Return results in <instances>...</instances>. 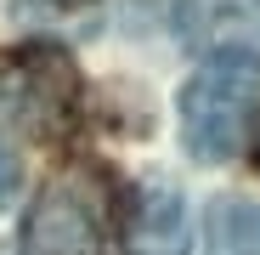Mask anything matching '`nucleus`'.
Masks as SVG:
<instances>
[{
	"label": "nucleus",
	"instance_id": "1",
	"mask_svg": "<svg viewBox=\"0 0 260 255\" xmlns=\"http://www.w3.org/2000/svg\"><path fill=\"white\" fill-rule=\"evenodd\" d=\"M181 114V142L198 164H226L243 153L249 125L260 114V51L232 46V51H209L176 97Z\"/></svg>",
	"mask_w": 260,
	"mask_h": 255
},
{
	"label": "nucleus",
	"instance_id": "2",
	"mask_svg": "<svg viewBox=\"0 0 260 255\" xmlns=\"http://www.w3.org/2000/svg\"><path fill=\"white\" fill-rule=\"evenodd\" d=\"M85 85L57 40H34L0 63V131L23 142H62L79 119Z\"/></svg>",
	"mask_w": 260,
	"mask_h": 255
},
{
	"label": "nucleus",
	"instance_id": "3",
	"mask_svg": "<svg viewBox=\"0 0 260 255\" xmlns=\"http://www.w3.org/2000/svg\"><path fill=\"white\" fill-rule=\"evenodd\" d=\"M108 238H113L108 182L96 170H62L23 216L12 255H108Z\"/></svg>",
	"mask_w": 260,
	"mask_h": 255
},
{
	"label": "nucleus",
	"instance_id": "4",
	"mask_svg": "<svg viewBox=\"0 0 260 255\" xmlns=\"http://www.w3.org/2000/svg\"><path fill=\"white\" fill-rule=\"evenodd\" d=\"M187 199L170 176H142L124 204V255H187Z\"/></svg>",
	"mask_w": 260,
	"mask_h": 255
},
{
	"label": "nucleus",
	"instance_id": "5",
	"mask_svg": "<svg viewBox=\"0 0 260 255\" xmlns=\"http://www.w3.org/2000/svg\"><path fill=\"white\" fill-rule=\"evenodd\" d=\"M176 29L187 46L204 51H232L249 34H260V0H181Z\"/></svg>",
	"mask_w": 260,
	"mask_h": 255
},
{
	"label": "nucleus",
	"instance_id": "6",
	"mask_svg": "<svg viewBox=\"0 0 260 255\" xmlns=\"http://www.w3.org/2000/svg\"><path fill=\"white\" fill-rule=\"evenodd\" d=\"M204 255H260V204L254 199H215L204 216Z\"/></svg>",
	"mask_w": 260,
	"mask_h": 255
},
{
	"label": "nucleus",
	"instance_id": "7",
	"mask_svg": "<svg viewBox=\"0 0 260 255\" xmlns=\"http://www.w3.org/2000/svg\"><path fill=\"white\" fill-rule=\"evenodd\" d=\"M96 0H17V17H46V23H57V17H74V12H91Z\"/></svg>",
	"mask_w": 260,
	"mask_h": 255
},
{
	"label": "nucleus",
	"instance_id": "8",
	"mask_svg": "<svg viewBox=\"0 0 260 255\" xmlns=\"http://www.w3.org/2000/svg\"><path fill=\"white\" fill-rule=\"evenodd\" d=\"M17 182H23V170H17V153L0 142V210L12 204V193H17Z\"/></svg>",
	"mask_w": 260,
	"mask_h": 255
}]
</instances>
